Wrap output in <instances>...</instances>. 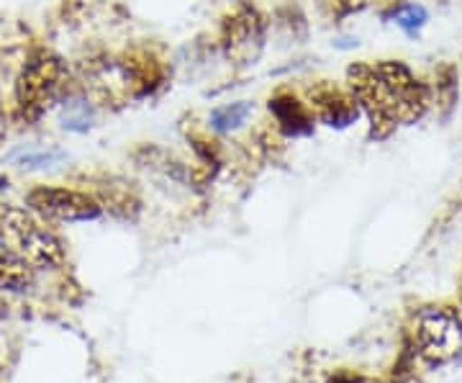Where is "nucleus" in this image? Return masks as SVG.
<instances>
[{
    "label": "nucleus",
    "instance_id": "nucleus-6",
    "mask_svg": "<svg viewBox=\"0 0 462 383\" xmlns=\"http://www.w3.org/2000/svg\"><path fill=\"white\" fill-rule=\"evenodd\" d=\"M309 108L321 124L337 126V129L355 124L357 117L363 114L355 96L349 93V88H339L329 80H321L314 88H309Z\"/></svg>",
    "mask_w": 462,
    "mask_h": 383
},
{
    "label": "nucleus",
    "instance_id": "nucleus-15",
    "mask_svg": "<svg viewBox=\"0 0 462 383\" xmlns=\"http://www.w3.org/2000/svg\"><path fill=\"white\" fill-rule=\"evenodd\" d=\"M5 134H8V117H5V108H3V100H0V147L5 142Z\"/></svg>",
    "mask_w": 462,
    "mask_h": 383
},
{
    "label": "nucleus",
    "instance_id": "nucleus-7",
    "mask_svg": "<svg viewBox=\"0 0 462 383\" xmlns=\"http://www.w3.org/2000/svg\"><path fill=\"white\" fill-rule=\"evenodd\" d=\"M270 117L275 118V126L285 136H306L314 132V114L306 103H300L291 93H278L270 98Z\"/></svg>",
    "mask_w": 462,
    "mask_h": 383
},
{
    "label": "nucleus",
    "instance_id": "nucleus-8",
    "mask_svg": "<svg viewBox=\"0 0 462 383\" xmlns=\"http://www.w3.org/2000/svg\"><path fill=\"white\" fill-rule=\"evenodd\" d=\"M33 284V267L21 260L16 252L11 250L3 239H0V291H26Z\"/></svg>",
    "mask_w": 462,
    "mask_h": 383
},
{
    "label": "nucleus",
    "instance_id": "nucleus-9",
    "mask_svg": "<svg viewBox=\"0 0 462 383\" xmlns=\"http://www.w3.org/2000/svg\"><path fill=\"white\" fill-rule=\"evenodd\" d=\"M57 111H60V124L67 132L83 134L96 121V106L80 93H65L57 103Z\"/></svg>",
    "mask_w": 462,
    "mask_h": 383
},
{
    "label": "nucleus",
    "instance_id": "nucleus-14",
    "mask_svg": "<svg viewBox=\"0 0 462 383\" xmlns=\"http://www.w3.org/2000/svg\"><path fill=\"white\" fill-rule=\"evenodd\" d=\"M329 3L339 16H345V14H357V11H363L365 5H367V0H329Z\"/></svg>",
    "mask_w": 462,
    "mask_h": 383
},
{
    "label": "nucleus",
    "instance_id": "nucleus-5",
    "mask_svg": "<svg viewBox=\"0 0 462 383\" xmlns=\"http://www.w3.org/2000/svg\"><path fill=\"white\" fill-rule=\"evenodd\" d=\"M26 206L42 219L62 224L96 221L103 214V203L96 196L67 185H33L26 193Z\"/></svg>",
    "mask_w": 462,
    "mask_h": 383
},
{
    "label": "nucleus",
    "instance_id": "nucleus-11",
    "mask_svg": "<svg viewBox=\"0 0 462 383\" xmlns=\"http://www.w3.org/2000/svg\"><path fill=\"white\" fill-rule=\"evenodd\" d=\"M434 90H431V100L437 103V108L442 111V117H449L457 106V93H460V75L455 65H442L434 75Z\"/></svg>",
    "mask_w": 462,
    "mask_h": 383
},
{
    "label": "nucleus",
    "instance_id": "nucleus-13",
    "mask_svg": "<svg viewBox=\"0 0 462 383\" xmlns=\"http://www.w3.org/2000/svg\"><path fill=\"white\" fill-rule=\"evenodd\" d=\"M391 18H393V23L401 26L406 33H419L424 26H427V21H430V14H427V8L424 5H419V3H403V5H398L391 11Z\"/></svg>",
    "mask_w": 462,
    "mask_h": 383
},
{
    "label": "nucleus",
    "instance_id": "nucleus-12",
    "mask_svg": "<svg viewBox=\"0 0 462 383\" xmlns=\"http://www.w3.org/2000/svg\"><path fill=\"white\" fill-rule=\"evenodd\" d=\"M252 117V103L247 100H236V103H226V106H218L211 111L208 117V124L214 132L229 134L242 129L247 124V118Z\"/></svg>",
    "mask_w": 462,
    "mask_h": 383
},
{
    "label": "nucleus",
    "instance_id": "nucleus-1",
    "mask_svg": "<svg viewBox=\"0 0 462 383\" xmlns=\"http://www.w3.org/2000/svg\"><path fill=\"white\" fill-rule=\"evenodd\" d=\"M346 88L370 121L373 139H388L401 124H416L431 106L430 85L421 83L411 67L398 60L349 65Z\"/></svg>",
    "mask_w": 462,
    "mask_h": 383
},
{
    "label": "nucleus",
    "instance_id": "nucleus-10",
    "mask_svg": "<svg viewBox=\"0 0 462 383\" xmlns=\"http://www.w3.org/2000/svg\"><path fill=\"white\" fill-rule=\"evenodd\" d=\"M65 157L67 154L60 147H18L8 154V163L26 173H39V170L60 165Z\"/></svg>",
    "mask_w": 462,
    "mask_h": 383
},
{
    "label": "nucleus",
    "instance_id": "nucleus-16",
    "mask_svg": "<svg viewBox=\"0 0 462 383\" xmlns=\"http://www.w3.org/2000/svg\"><path fill=\"white\" fill-rule=\"evenodd\" d=\"M349 383H363V378H349Z\"/></svg>",
    "mask_w": 462,
    "mask_h": 383
},
{
    "label": "nucleus",
    "instance_id": "nucleus-4",
    "mask_svg": "<svg viewBox=\"0 0 462 383\" xmlns=\"http://www.w3.org/2000/svg\"><path fill=\"white\" fill-rule=\"evenodd\" d=\"M413 348L430 366H447L462 352V319L455 309L427 306L413 319Z\"/></svg>",
    "mask_w": 462,
    "mask_h": 383
},
{
    "label": "nucleus",
    "instance_id": "nucleus-2",
    "mask_svg": "<svg viewBox=\"0 0 462 383\" xmlns=\"http://www.w3.org/2000/svg\"><path fill=\"white\" fill-rule=\"evenodd\" d=\"M0 239L33 270H54L65 263V245L29 206L0 203Z\"/></svg>",
    "mask_w": 462,
    "mask_h": 383
},
{
    "label": "nucleus",
    "instance_id": "nucleus-3",
    "mask_svg": "<svg viewBox=\"0 0 462 383\" xmlns=\"http://www.w3.org/2000/svg\"><path fill=\"white\" fill-rule=\"evenodd\" d=\"M67 83H69V70L60 54L50 50L33 51L16 78V90H14L16 117L23 124H36L62 100Z\"/></svg>",
    "mask_w": 462,
    "mask_h": 383
}]
</instances>
